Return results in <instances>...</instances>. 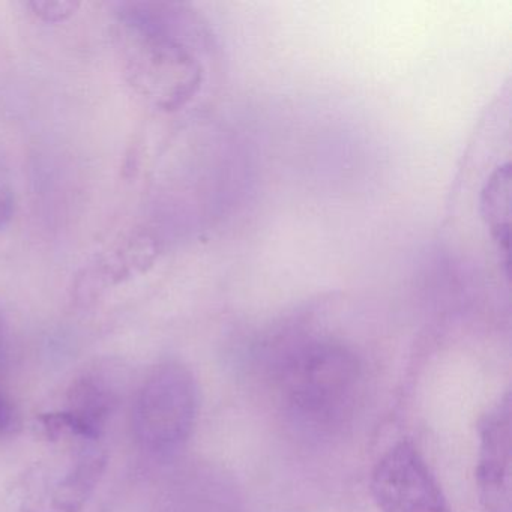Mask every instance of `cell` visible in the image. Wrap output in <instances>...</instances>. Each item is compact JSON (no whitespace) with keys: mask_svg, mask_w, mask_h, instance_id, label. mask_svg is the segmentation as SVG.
Here are the masks:
<instances>
[{"mask_svg":"<svg viewBox=\"0 0 512 512\" xmlns=\"http://www.w3.org/2000/svg\"><path fill=\"white\" fill-rule=\"evenodd\" d=\"M281 401L293 418L314 428L343 424L362 391V365L352 350L331 340L293 349L278 371Z\"/></svg>","mask_w":512,"mask_h":512,"instance_id":"2","label":"cell"},{"mask_svg":"<svg viewBox=\"0 0 512 512\" xmlns=\"http://www.w3.org/2000/svg\"><path fill=\"white\" fill-rule=\"evenodd\" d=\"M8 356V328L4 313L0 310V368L4 367Z\"/></svg>","mask_w":512,"mask_h":512,"instance_id":"12","label":"cell"},{"mask_svg":"<svg viewBox=\"0 0 512 512\" xmlns=\"http://www.w3.org/2000/svg\"><path fill=\"white\" fill-rule=\"evenodd\" d=\"M116 17L128 83L158 109L184 106L202 80L197 44L203 32L196 17L181 5L161 2H124Z\"/></svg>","mask_w":512,"mask_h":512,"instance_id":"1","label":"cell"},{"mask_svg":"<svg viewBox=\"0 0 512 512\" xmlns=\"http://www.w3.org/2000/svg\"><path fill=\"white\" fill-rule=\"evenodd\" d=\"M197 412L193 373L179 362H161L149 371L134 400V436L146 451L169 454L190 439Z\"/></svg>","mask_w":512,"mask_h":512,"instance_id":"3","label":"cell"},{"mask_svg":"<svg viewBox=\"0 0 512 512\" xmlns=\"http://www.w3.org/2000/svg\"><path fill=\"white\" fill-rule=\"evenodd\" d=\"M20 427V416L8 395L0 391V437L11 436Z\"/></svg>","mask_w":512,"mask_h":512,"instance_id":"11","label":"cell"},{"mask_svg":"<svg viewBox=\"0 0 512 512\" xmlns=\"http://www.w3.org/2000/svg\"><path fill=\"white\" fill-rule=\"evenodd\" d=\"M98 442H74L71 457L58 469L35 467L23 481V512H80L106 467Z\"/></svg>","mask_w":512,"mask_h":512,"instance_id":"6","label":"cell"},{"mask_svg":"<svg viewBox=\"0 0 512 512\" xmlns=\"http://www.w3.org/2000/svg\"><path fill=\"white\" fill-rule=\"evenodd\" d=\"M370 490L382 512H452L433 470L407 440L377 461Z\"/></svg>","mask_w":512,"mask_h":512,"instance_id":"5","label":"cell"},{"mask_svg":"<svg viewBox=\"0 0 512 512\" xmlns=\"http://www.w3.org/2000/svg\"><path fill=\"white\" fill-rule=\"evenodd\" d=\"M28 8L43 22L59 23L74 16L80 4L71 0H43V2L35 0V2H29Z\"/></svg>","mask_w":512,"mask_h":512,"instance_id":"9","label":"cell"},{"mask_svg":"<svg viewBox=\"0 0 512 512\" xmlns=\"http://www.w3.org/2000/svg\"><path fill=\"white\" fill-rule=\"evenodd\" d=\"M124 389V370L113 361H98L82 371L68 389L67 407L41 416L52 442H100Z\"/></svg>","mask_w":512,"mask_h":512,"instance_id":"4","label":"cell"},{"mask_svg":"<svg viewBox=\"0 0 512 512\" xmlns=\"http://www.w3.org/2000/svg\"><path fill=\"white\" fill-rule=\"evenodd\" d=\"M511 394L481 419L476 484L485 512H512Z\"/></svg>","mask_w":512,"mask_h":512,"instance_id":"7","label":"cell"},{"mask_svg":"<svg viewBox=\"0 0 512 512\" xmlns=\"http://www.w3.org/2000/svg\"><path fill=\"white\" fill-rule=\"evenodd\" d=\"M157 247L154 239L146 233H137L124 239L109 253L103 254L97 262L86 266L83 274L77 278L76 295L86 302L100 295L103 290L121 283L145 271L154 260Z\"/></svg>","mask_w":512,"mask_h":512,"instance_id":"8","label":"cell"},{"mask_svg":"<svg viewBox=\"0 0 512 512\" xmlns=\"http://www.w3.org/2000/svg\"><path fill=\"white\" fill-rule=\"evenodd\" d=\"M16 206V194H14L13 181L10 173L0 163V232L10 224Z\"/></svg>","mask_w":512,"mask_h":512,"instance_id":"10","label":"cell"}]
</instances>
